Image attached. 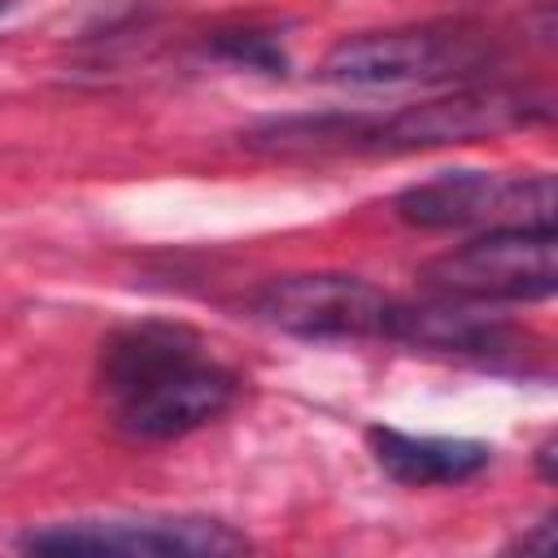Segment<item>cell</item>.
<instances>
[{
    "label": "cell",
    "instance_id": "1",
    "mask_svg": "<svg viewBox=\"0 0 558 558\" xmlns=\"http://www.w3.org/2000/svg\"><path fill=\"white\" fill-rule=\"evenodd\" d=\"M96 379L118 432L131 440H179L222 418L240 397L235 371L209 357L196 331L174 323L113 331L100 344Z\"/></svg>",
    "mask_w": 558,
    "mask_h": 558
},
{
    "label": "cell",
    "instance_id": "2",
    "mask_svg": "<svg viewBox=\"0 0 558 558\" xmlns=\"http://www.w3.org/2000/svg\"><path fill=\"white\" fill-rule=\"evenodd\" d=\"M497 61L484 31L462 22H423L392 31L344 35L318 61V78L340 87H405V83H466Z\"/></svg>",
    "mask_w": 558,
    "mask_h": 558
},
{
    "label": "cell",
    "instance_id": "3",
    "mask_svg": "<svg viewBox=\"0 0 558 558\" xmlns=\"http://www.w3.org/2000/svg\"><path fill=\"white\" fill-rule=\"evenodd\" d=\"M392 214L418 231H493V227H554V174L445 170L397 192Z\"/></svg>",
    "mask_w": 558,
    "mask_h": 558
},
{
    "label": "cell",
    "instance_id": "4",
    "mask_svg": "<svg viewBox=\"0 0 558 558\" xmlns=\"http://www.w3.org/2000/svg\"><path fill=\"white\" fill-rule=\"evenodd\" d=\"M418 283L440 296L488 301V305H519L545 301L558 288V240L554 227H493L471 235L466 244L445 248L440 257L423 262Z\"/></svg>",
    "mask_w": 558,
    "mask_h": 558
},
{
    "label": "cell",
    "instance_id": "5",
    "mask_svg": "<svg viewBox=\"0 0 558 558\" xmlns=\"http://www.w3.org/2000/svg\"><path fill=\"white\" fill-rule=\"evenodd\" d=\"M26 554H161V558H231L248 554L253 541L205 514H109V519H61L17 536Z\"/></svg>",
    "mask_w": 558,
    "mask_h": 558
},
{
    "label": "cell",
    "instance_id": "6",
    "mask_svg": "<svg viewBox=\"0 0 558 558\" xmlns=\"http://www.w3.org/2000/svg\"><path fill=\"white\" fill-rule=\"evenodd\" d=\"M549 118V100L523 87L501 83H466L445 96L405 105L397 113H371V153H414V148H449L475 144L501 131H519Z\"/></svg>",
    "mask_w": 558,
    "mask_h": 558
},
{
    "label": "cell",
    "instance_id": "7",
    "mask_svg": "<svg viewBox=\"0 0 558 558\" xmlns=\"http://www.w3.org/2000/svg\"><path fill=\"white\" fill-rule=\"evenodd\" d=\"M257 323L301 340H388L397 296L357 275H283L248 296Z\"/></svg>",
    "mask_w": 558,
    "mask_h": 558
},
{
    "label": "cell",
    "instance_id": "8",
    "mask_svg": "<svg viewBox=\"0 0 558 558\" xmlns=\"http://www.w3.org/2000/svg\"><path fill=\"white\" fill-rule=\"evenodd\" d=\"M388 340L436 349V353H466V357H501L514 353V327L488 305V301H462L432 292L427 301L410 305L397 301Z\"/></svg>",
    "mask_w": 558,
    "mask_h": 558
},
{
    "label": "cell",
    "instance_id": "9",
    "mask_svg": "<svg viewBox=\"0 0 558 558\" xmlns=\"http://www.w3.org/2000/svg\"><path fill=\"white\" fill-rule=\"evenodd\" d=\"M366 445L384 475L410 488H445V484H466L480 471H488L493 449L484 440L466 436H410L397 427H371Z\"/></svg>",
    "mask_w": 558,
    "mask_h": 558
},
{
    "label": "cell",
    "instance_id": "10",
    "mask_svg": "<svg viewBox=\"0 0 558 558\" xmlns=\"http://www.w3.org/2000/svg\"><path fill=\"white\" fill-rule=\"evenodd\" d=\"M205 48L218 61H231V65H244V70H262V74H283L288 70V52L279 48V39L270 31H253V26L214 31V39Z\"/></svg>",
    "mask_w": 558,
    "mask_h": 558
},
{
    "label": "cell",
    "instance_id": "11",
    "mask_svg": "<svg viewBox=\"0 0 558 558\" xmlns=\"http://www.w3.org/2000/svg\"><path fill=\"white\" fill-rule=\"evenodd\" d=\"M554 545V514H545L532 532H523L519 541H510V549H523V554H545Z\"/></svg>",
    "mask_w": 558,
    "mask_h": 558
},
{
    "label": "cell",
    "instance_id": "12",
    "mask_svg": "<svg viewBox=\"0 0 558 558\" xmlns=\"http://www.w3.org/2000/svg\"><path fill=\"white\" fill-rule=\"evenodd\" d=\"M536 466H541V480H554V436L536 449Z\"/></svg>",
    "mask_w": 558,
    "mask_h": 558
},
{
    "label": "cell",
    "instance_id": "13",
    "mask_svg": "<svg viewBox=\"0 0 558 558\" xmlns=\"http://www.w3.org/2000/svg\"><path fill=\"white\" fill-rule=\"evenodd\" d=\"M0 9H4V0H0Z\"/></svg>",
    "mask_w": 558,
    "mask_h": 558
}]
</instances>
